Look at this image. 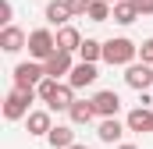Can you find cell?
I'll return each instance as SVG.
<instances>
[{"label": "cell", "mask_w": 153, "mask_h": 149, "mask_svg": "<svg viewBox=\"0 0 153 149\" xmlns=\"http://www.w3.org/2000/svg\"><path fill=\"white\" fill-rule=\"evenodd\" d=\"M46 142H50L53 149L75 146V131H71V124H53V128H50V135H46Z\"/></svg>", "instance_id": "cell-17"}, {"label": "cell", "mask_w": 153, "mask_h": 149, "mask_svg": "<svg viewBox=\"0 0 153 149\" xmlns=\"http://www.w3.org/2000/svg\"><path fill=\"white\" fill-rule=\"evenodd\" d=\"M139 7V14H153V0H132Z\"/></svg>", "instance_id": "cell-25"}, {"label": "cell", "mask_w": 153, "mask_h": 149, "mask_svg": "<svg viewBox=\"0 0 153 149\" xmlns=\"http://www.w3.org/2000/svg\"><path fill=\"white\" fill-rule=\"evenodd\" d=\"M93 107L100 117H117L121 114V96H117L114 89H100L96 96H93Z\"/></svg>", "instance_id": "cell-6"}, {"label": "cell", "mask_w": 153, "mask_h": 149, "mask_svg": "<svg viewBox=\"0 0 153 149\" xmlns=\"http://www.w3.org/2000/svg\"><path fill=\"white\" fill-rule=\"evenodd\" d=\"M111 18H114L117 25H132V21H135V18H143V14H139V7H135L132 0H117V4H114V14H111Z\"/></svg>", "instance_id": "cell-18"}, {"label": "cell", "mask_w": 153, "mask_h": 149, "mask_svg": "<svg viewBox=\"0 0 153 149\" xmlns=\"http://www.w3.org/2000/svg\"><path fill=\"white\" fill-rule=\"evenodd\" d=\"M111 14H114V4H107V0H93L85 18H89V21H107Z\"/></svg>", "instance_id": "cell-20"}, {"label": "cell", "mask_w": 153, "mask_h": 149, "mask_svg": "<svg viewBox=\"0 0 153 149\" xmlns=\"http://www.w3.org/2000/svg\"><path fill=\"white\" fill-rule=\"evenodd\" d=\"M11 18H14V7H11V0H0V21H4V25H11Z\"/></svg>", "instance_id": "cell-23"}, {"label": "cell", "mask_w": 153, "mask_h": 149, "mask_svg": "<svg viewBox=\"0 0 153 149\" xmlns=\"http://www.w3.org/2000/svg\"><path fill=\"white\" fill-rule=\"evenodd\" d=\"M57 85H61V78H50V74H46V78H43V82L36 85L39 100H43V103H50V96H53V89H57Z\"/></svg>", "instance_id": "cell-21"}, {"label": "cell", "mask_w": 153, "mask_h": 149, "mask_svg": "<svg viewBox=\"0 0 153 149\" xmlns=\"http://www.w3.org/2000/svg\"><path fill=\"white\" fill-rule=\"evenodd\" d=\"M125 85L135 89V92L153 89V64H146V60H132V64L125 68Z\"/></svg>", "instance_id": "cell-4"}, {"label": "cell", "mask_w": 153, "mask_h": 149, "mask_svg": "<svg viewBox=\"0 0 153 149\" xmlns=\"http://www.w3.org/2000/svg\"><path fill=\"white\" fill-rule=\"evenodd\" d=\"M96 78H100V68H96L93 60H78L75 68H71V74H68V82H71L75 89H89Z\"/></svg>", "instance_id": "cell-7"}, {"label": "cell", "mask_w": 153, "mask_h": 149, "mask_svg": "<svg viewBox=\"0 0 153 149\" xmlns=\"http://www.w3.org/2000/svg\"><path fill=\"white\" fill-rule=\"evenodd\" d=\"M43 64H46V74L50 78H64V74H71V68H75V60H71L68 50H53Z\"/></svg>", "instance_id": "cell-8"}, {"label": "cell", "mask_w": 153, "mask_h": 149, "mask_svg": "<svg viewBox=\"0 0 153 149\" xmlns=\"http://www.w3.org/2000/svg\"><path fill=\"white\" fill-rule=\"evenodd\" d=\"M68 117H71V124H89V121H96L100 114L93 107V100H75L71 110H68Z\"/></svg>", "instance_id": "cell-16"}, {"label": "cell", "mask_w": 153, "mask_h": 149, "mask_svg": "<svg viewBox=\"0 0 153 149\" xmlns=\"http://www.w3.org/2000/svg\"><path fill=\"white\" fill-rule=\"evenodd\" d=\"M107 4H117V0H107Z\"/></svg>", "instance_id": "cell-28"}, {"label": "cell", "mask_w": 153, "mask_h": 149, "mask_svg": "<svg viewBox=\"0 0 153 149\" xmlns=\"http://www.w3.org/2000/svg\"><path fill=\"white\" fill-rule=\"evenodd\" d=\"M125 124H128V131H153V110L139 103V107H132V110H128Z\"/></svg>", "instance_id": "cell-13"}, {"label": "cell", "mask_w": 153, "mask_h": 149, "mask_svg": "<svg viewBox=\"0 0 153 149\" xmlns=\"http://www.w3.org/2000/svg\"><path fill=\"white\" fill-rule=\"evenodd\" d=\"M117 149H139V146H132V142H121V146H117Z\"/></svg>", "instance_id": "cell-26"}, {"label": "cell", "mask_w": 153, "mask_h": 149, "mask_svg": "<svg viewBox=\"0 0 153 149\" xmlns=\"http://www.w3.org/2000/svg\"><path fill=\"white\" fill-rule=\"evenodd\" d=\"M14 85H22V89H36L39 82L46 78V64L43 60H22V64H14Z\"/></svg>", "instance_id": "cell-3"}, {"label": "cell", "mask_w": 153, "mask_h": 149, "mask_svg": "<svg viewBox=\"0 0 153 149\" xmlns=\"http://www.w3.org/2000/svg\"><path fill=\"white\" fill-rule=\"evenodd\" d=\"M68 149H89V146H78V142H75V146H68Z\"/></svg>", "instance_id": "cell-27"}, {"label": "cell", "mask_w": 153, "mask_h": 149, "mask_svg": "<svg viewBox=\"0 0 153 149\" xmlns=\"http://www.w3.org/2000/svg\"><path fill=\"white\" fill-rule=\"evenodd\" d=\"M135 57H139V46L128 36H114L103 43V64H111V68H128Z\"/></svg>", "instance_id": "cell-1"}, {"label": "cell", "mask_w": 153, "mask_h": 149, "mask_svg": "<svg viewBox=\"0 0 153 149\" xmlns=\"http://www.w3.org/2000/svg\"><path fill=\"white\" fill-rule=\"evenodd\" d=\"M43 18H46V25H68L75 14H71V7H68V0H50L46 4V11H43Z\"/></svg>", "instance_id": "cell-12"}, {"label": "cell", "mask_w": 153, "mask_h": 149, "mask_svg": "<svg viewBox=\"0 0 153 149\" xmlns=\"http://www.w3.org/2000/svg\"><path fill=\"white\" fill-rule=\"evenodd\" d=\"M22 46H29V36H25L18 25H4V32H0V50H4V53H18Z\"/></svg>", "instance_id": "cell-11"}, {"label": "cell", "mask_w": 153, "mask_h": 149, "mask_svg": "<svg viewBox=\"0 0 153 149\" xmlns=\"http://www.w3.org/2000/svg\"><path fill=\"white\" fill-rule=\"evenodd\" d=\"M78 46H82V32H78L71 21H68V25H61V29H57V50L78 53Z\"/></svg>", "instance_id": "cell-15"}, {"label": "cell", "mask_w": 153, "mask_h": 149, "mask_svg": "<svg viewBox=\"0 0 153 149\" xmlns=\"http://www.w3.org/2000/svg\"><path fill=\"white\" fill-rule=\"evenodd\" d=\"M78 60H93V64L103 60V43L85 36V39H82V46H78Z\"/></svg>", "instance_id": "cell-19"}, {"label": "cell", "mask_w": 153, "mask_h": 149, "mask_svg": "<svg viewBox=\"0 0 153 149\" xmlns=\"http://www.w3.org/2000/svg\"><path fill=\"white\" fill-rule=\"evenodd\" d=\"M71 103H75V85L71 82H61L57 89H53V96H50V110H71Z\"/></svg>", "instance_id": "cell-14"}, {"label": "cell", "mask_w": 153, "mask_h": 149, "mask_svg": "<svg viewBox=\"0 0 153 149\" xmlns=\"http://www.w3.org/2000/svg\"><path fill=\"white\" fill-rule=\"evenodd\" d=\"M139 60H146V64H153V39H146V43L139 46Z\"/></svg>", "instance_id": "cell-24"}, {"label": "cell", "mask_w": 153, "mask_h": 149, "mask_svg": "<svg viewBox=\"0 0 153 149\" xmlns=\"http://www.w3.org/2000/svg\"><path fill=\"white\" fill-rule=\"evenodd\" d=\"M89 4H93V0H68V7H71L75 18H85V14H89Z\"/></svg>", "instance_id": "cell-22"}, {"label": "cell", "mask_w": 153, "mask_h": 149, "mask_svg": "<svg viewBox=\"0 0 153 149\" xmlns=\"http://www.w3.org/2000/svg\"><path fill=\"white\" fill-rule=\"evenodd\" d=\"M125 131H128V124H121L117 117H100V128H96V139H100V142H107V146H117Z\"/></svg>", "instance_id": "cell-9"}, {"label": "cell", "mask_w": 153, "mask_h": 149, "mask_svg": "<svg viewBox=\"0 0 153 149\" xmlns=\"http://www.w3.org/2000/svg\"><path fill=\"white\" fill-rule=\"evenodd\" d=\"M39 100L36 89H22V85H14L7 96H4V117L7 121H22V117H29V107Z\"/></svg>", "instance_id": "cell-2"}, {"label": "cell", "mask_w": 153, "mask_h": 149, "mask_svg": "<svg viewBox=\"0 0 153 149\" xmlns=\"http://www.w3.org/2000/svg\"><path fill=\"white\" fill-rule=\"evenodd\" d=\"M53 50H57V36H53L50 29L29 32V57H32V60H46Z\"/></svg>", "instance_id": "cell-5"}, {"label": "cell", "mask_w": 153, "mask_h": 149, "mask_svg": "<svg viewBox=\"0 0 153 149\" xmlns=\"http://www.w3.org/2000/svg\"><path fill=\"white\" fill-rule=\"evenodd\" d=\"M50 107L46 110H29V117H25V128H29V135H39V139H46L50 135V128H53V117H50Z\"/></svg>", "instance_id": "cell-10"}]
</instances>
